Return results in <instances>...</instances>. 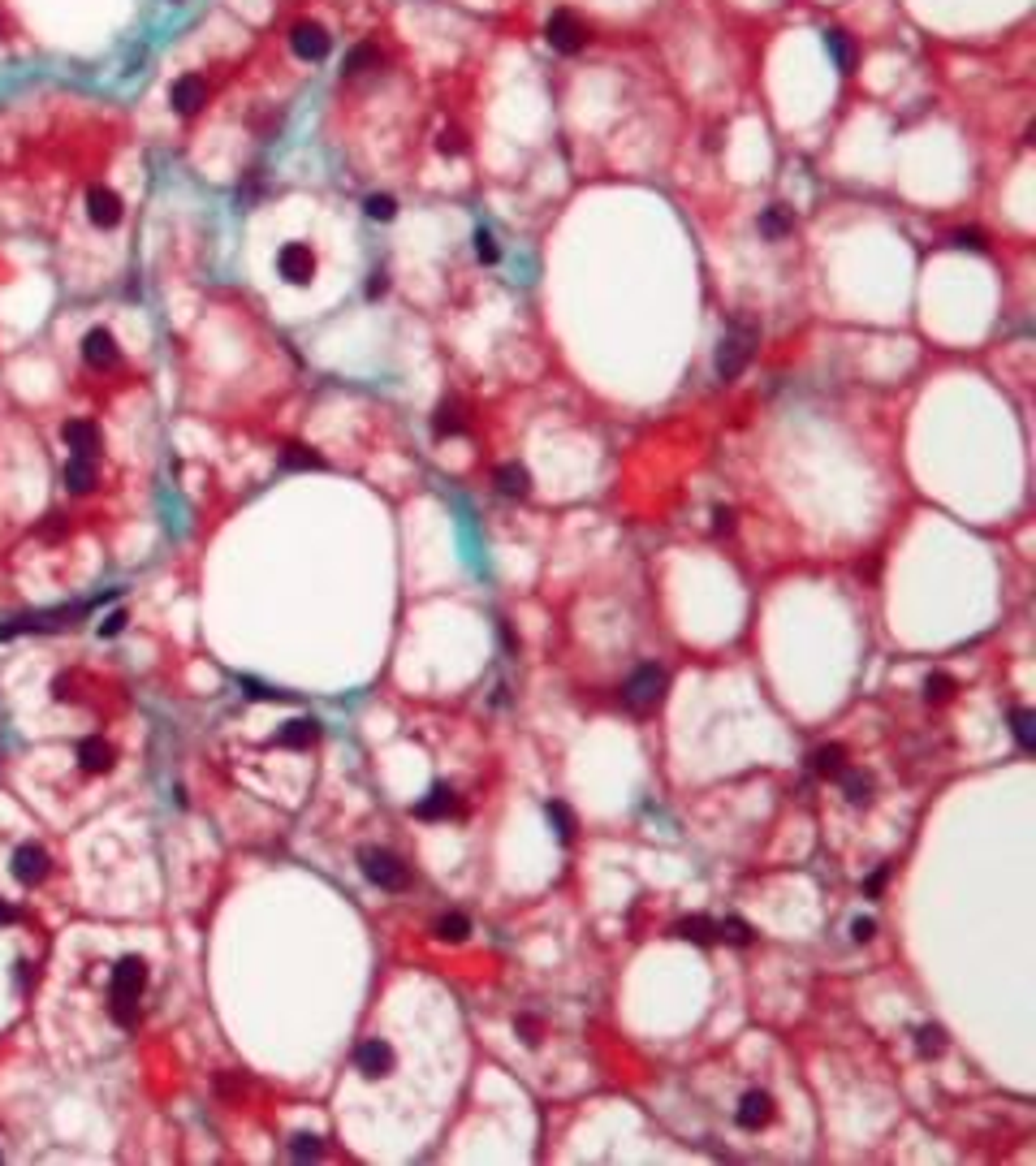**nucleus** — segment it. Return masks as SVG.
Wrapping results in <instances>:
<instances>
[{"label": "nucleus", "mask_w": 1036, "mask_h": 1166, "mask_svg": "<svg viewBox=\"0 0 1036 1166\" xmlns=\"http://www.w3.org/2000/svg\"><path fill=\"white\" fill-rule=\"evenodd\" d=\"M950 242H955L958 251H985V234H980V229H958Z\"/></svg>", "instance_id": "obj_37"}, {"label": "nucleus", "mask_w": 1036, "mask_h": 1166, "mask_svg": "<svg viewBox=\"0 0 1036 1166\" xmlns=\"http://www.w3.org/2000/svg\"><path fill=\"white\" fill-rule=\"evenodd\" d=\"M916 1049L924 1054V1059L941 1054V1049H946V1028L941 1024H919L916 1028Z\"/></svg>", "instance_id": "obj_27"}, {"label": "nucleus", "mask_w": 1036, "mask_h": 1166, "mask_svg": "<svg viewBox=\"0 0 1036 1166\" xmlns=\"http://www.w3.org/2000/svg\"><path fill=\"white\" fill-rule=\"evenodd\" d=\"M169 104H173L182 117H191V113H199L203 104H208V82L199 79V74H186V79H177L173 82V91H169Z\"/></svg>", "instance_id": "obj_12"}, {"label": "nucleus", "mask_w": 1036, "mask_h": 1166, "mask_svg": "<svg viewBox=\"0 0 1036 1166\" xmlns=\"http://www.w3.org/2000/svg\"><path fill=\"white\" fill-rule=\"evenodd\" d=\"M950 692H955V678H950V674H929V678H924V700H950Z\"/></svg>", "instance_id": "obj_34"}, {"label": "nucleus", "mask_w": 1036, "mask_h": 1166, "mask_svg": "<svg viewBox=\"0 0 1036 1166\" xmlns=\"http://www.w3.org/2000/svg\"><path fill=\"white\" fill-rule=\"evenodd\" d=\"M285 467H294V471H298V467H324V458L312 454L307 445H290V450H285Z\"/></svg>", "instance_id": "obj_36"}, {"label": "nucleus", "mask_w": 1036, "mask_h": 1166, "mask_svg": "<svg viewBox=\"0 0 1036 1166\" xmlns=\"http://www.w3.org/2000/svg\"><path fill=\"white\" fill-rule=\"evenodd\" d=\"M492 480H497V489L506 497H527V489H531V471L523 462H501Z\"/></svg>", "instance_id": "obj_15"}, {"label": "nucleus", "mask_w": 1036, "mask_h": 1166, "mask_svg": "<svg viewBox=\"0 0 1036 1166\" xmlns=\"http://www.w3.org/2000/svg\"><path fill=\"white\" fill-rule=\"evenodd\" d=\"M290 48H294V57H303V61H324L329 57V48H332V40H329V31L320 26V22H298L290 31Z\"/></svg>", "instance_id": "obj_7"}, {"label": "nucleus", "mask_w": 1036, "mask_h": 1166, "mask_svg": "<svg viewBox=\"0 0 1036 1166\" xmlns=\"http://www.w3.org/2000/svg\"><path fill=\"white\" fill-rule=\"evenodd\" d=\"M79 765L87 773L113 770V748H108L104 739H82V743H79Z\"/></svg>", "instance_id": "obj_16"}, {"label": "nucleus", "mask_w": 1036, "mask_h": 1166, "mask_svg": "<svg viewBox=\"0 0 1036 1166\" xmlns=\"http://www.w3.org/2000/svg\"><path fill=\"white\" fill-rule=\"evenodd\" d=\"M363 212H368V220H380V225H385V220L397 217V199L393 195H368L363 199Z\"/></svg>", "instance_id": "obj_29"}, {"label": "nucleus", "mask_w": 1036, "mask_h": 1166, "mask_svg": "<svg viewBox=\"0 0 1036 1166\" xmlns=\"http://www.w3.org/2000/svg\"><path fill=\"white\" fill-rule=\"evenodd\" d=\"M838 778H842V795H846L851 804H868V799H873V778L863 770H846V765H842Z\"/></svg>", "instance_id": "obj_21"}, {"label": "nucleus", "mask_w": 1036, "mask_h": 1166, "mask_svg": "<svg viewBox=\"0 0 1036 1166\" xmlns=\"http://www.w3.org/2000/svg\"><path fill=\"white\" fill-rule=\"evenodd\" d=\"M873 933H877V920H873V916H860V920H851V937H855V942H868Z\"/></svg>", "instance_id": "obj_39"}, {"label": "nucleus", "mask_w": 1036, "mask_h": 1166, "mask_svg": "<svg viewBox=\"0 0 1036 1166\" xmlns=\"http://www.w3.org/2000/svg\"><path fill=\"white\" fill-rule=\"evenodd\" d=\"M121 195L117 191H108V186H91L87 191V217H91V225H99V229H113V225H121Z\"/></svg>", "instance_id": "obj_8"}, {"label": "nucleus", "mask_w": 1036, "mask_h": 1166, "mask_svg": "<svg viewBox=\"0 0 1036 1166\" xmlns=\"http://www.w3.org/2000/svg\"><path fill=\"white\" fill-rule=\"evenodd\" d=\"M82 359L91 363V368H117V359H121V350H117V337L108 333V329H91V333L82 337Z\"/></svg>", "instance_id": "obj_11"}, {"label": "nucleus", "mask_w": 1036, "mask_h": 1166, "mask_svg": "<svg viewBox=\"0 0 1036 1166\" xmlns=\"http://www.w3.org/2000/svg\"><path fill=\"white\" fill-rule=\"evenodd\" d=\"M415 812H419L424 821H436V816H450V812H453V791H450V787H432L428 799H424V804H419Z\"/></svg>", "instance_id": "obj_23"}, {"label": "nucleus", "mask_w": 1036, "mask_h": 1166, "mask_svg": "<svg viewBox=\"0 0 1036 1166\" xmlns=\"http://www.w3.org/2000/svg\"><path fill=\"white\" fill-rule=\"evenodd\" d=\"M14 920H18V911H14L9 903H5V899H0V925H14Z\"/></svg>", "instance_id": "obj_46"}, {"label": "nucleus", "mask_w": 1036, "mask_h": 1166, "mask_svg": "<svg viewBox=\"0 0 1036 1166\" xmlns=\"http://www.w3.org/2000/svg\"><path fill=\"white\" fill-rule=\"evenodd\" d=\"M730 527H734V510H730V506H717V510H713V532H730Z\"/></svg>", "instance_id": "obj_42"}, {"label": "nucleus", "mask_w": 1036, "mask_h": 1166, "mask_svg": "<svg viewBox=\"0 0 1036 1166\" xmlns=\"http://www.w3.org/2000/svg\"><path fill=\"white\" fill-rule=\"evenodd\" d=\"M717 942H734V947H747L751 942V929L743 920H717Z\"/></svg>", "instance_id": "obj_32"}, {"label": "nucleus", "mask_w": 1036, "mask_h": 1166, "mask_svg": "<svg viewBox=\"0 0 1036 1166\" xmlns=\"http://www.w3.org/2000/svg\"><path fill=\"white\" fill-rule=\"evenodd\" d=\"M376 61H380V52H376L372 43H359V48H354V52H350V57H346V65H341V70H346V74H350V79H354V74H363V70H372Z\"/></svg>", "instance_id": "obj_30"}, {"label": "nucleus", "mask_w": 1036, "mask_h": 1166, "mask_svg": "<svg viewBox=\"0 0 1036 1166\" xmlns=\"http://www.w3.org/2000/svg\"><path fill=\"white\" fill-rule=\"evenodd\" d=\"M354 1068L363 1071L368 1080H380V1076H389V1071H393V1046H389V1041H380V1037L363 1041V1046L354 1049Z\"/></svg>", "instance_id": "obj_9"}, {"label": "nucleus", "mask_w": 1036, "mask_h": 1166, "mask_svg": "<svg viewBox=\"0 0 1036 1166\" xmlns=\"http://www.w3.org/2000/svg\"><path fill=\"white\" fill-rule=\"evenodd\" d=\"M432 933H436L441 942H467L471 920L462 916V911H445V916H436V925H432Z\"/></svg>", "instance_id": "obj_22"}, {"label": "nucleus", "mask_w": 1036, "mask_h": 1166, "mask_svg": "<svg viewBox=\"0 0 1036 1166\" xmlns=\"http://www.w3.org/2000/svg\"><path fill=\"white\" fill-rule=\"evenodd\" d=\"M514 1032H518L527 1046H536V1041H540V1024H536L531 1015H518V1020H514Z\"/></svg>", "instance_id": "obj_38"}, {"label": "nucleus", "mask_w": 1036, "mask_h": 1166, "mask_svg": "<svg viewBox=\"0 0 1036 1166\" xmlns=\"http://www.w3.org/2000/svg\"><path fill=\"white\" fill-rule=\"evenodd\" d=\"M432 433L436 436H458L462 433V415H458V406H441L436 419H432Z\"/></svg>", "instance_id": "obj_31"}, {"label": "nucleus", "mask_w": 1036, "mask_h": 1166, "mask_svg": "<svg viewBox=\"0 0 1036 1166\" xmlns=\"http://www.w3.org/2000/svg\"><path fill=\"white\" fill-rule=\"evenodd\" d=\"M48 851L40 847V843H22L18 851H14V877L18 881H26V886H35V881H43L48 877Z\"/></svg>", "instance_id": "obj_10"}, {"label": "nucleus", "mask_w": 1036, "mask_h": 1166, "mask_svg": "<svg viewBox=\"0 0 1036 1166\" xmlns=\"http://www.w3.org/2000/svg\"><path fill=\"white\" fill-rule=\"evenodd\" d=\"M678 937L683 942H717V920H705V916H691V920H683L678 925Z\"/></svg>", "instance_id": "obj_25"}, {"label": "nucleus", "mask_w": 1036, "mask_h": 1166, "mask_svg": "<svg viewBox=\"0 0 1036 1166\" xmlns=\"http://www.w3.org/2000/svg\"><path fill=\"white\" fill-rule=\"evenodd\" d=\"M475 256H480V264H497L501 259V247H497V238L489 229H475Z\"/></svg>", "instance_id": "obj_35"}, {"label": "nucleus", "mask_w": 1036, "mask_h": 1166, "mask_svg": "<svg viewBox=\"0 0 1036 1166\" xmlns=\"http://www.w3.org/2000/svg\"><path fill=\"white\" fill-rule=\"evenodd\" d=\"M315 734H320V722L315 717H298V722H290L285 731L276 734V743L281 748H307V743H315Z\"/></svg>", "instance_id": "obj_19"}, {"label": "nucleus", "mask_w": 1036, "mask_h": 1166, "mask_svg": "<svg viewBox=\"0 0 1036 1166\" xmlns=\"http://www.w3.org/2000/svg\"><path fill=\"white\" fill-rule=\"evenodd\" d=\"M548 826H553V830L562 834V838H566V843H570V838H574V816H570V808H566V804H548Z\"/></svg>", "instance_id": "obj_33"}, {"label": "nucleus", "mask_w": 1036, "mask_h": 1166, "mask_svg": "<svg viewBox=\"0 0 1036 1166\" xmlns=\"http://www.w3.org/2000/svg\"><path fill=\"white\" fill-rule=\"evenodd\" d=\"M276 273L290 281V285H307L315 277V251L303 247V242H285L281 256H276Z\"/></svg>", "instance_id": "obj_6"}, {"label": "nucleus", "mask_w": 1036, "mask_h": 1166, "mask_svg": "<svg viewBox=\"0 0 1036 1166\" xmlns=\"http://www.w3.org/2000/svg\"><path fill=\"white\" fill-rule=\"evenodd\" d=\"M545 40H548L553 52H566L570 57V52H579V48L587 43V26L574 18L570 9H557V14L548 18V26H545Z\"/></svg>", "instance_id": "obj_5"}, {"label": "nucleus", "mask_w": 1036, "mask_h": 1166, "mask_svg": "<svg viewBox=\"0 0 1036 1166\" xmlns=\"http://www.w3.org/2000/svg\"><path fill=\"white\" fill-rule=\"evenodd\" d=\"M61 436H65V445H70L74 454H82V458H91L99 450L96 424H87V419H70V424L61 428Z\"/></svg>", "instance_id": "obj_14"}, {"label": "nucleus", "mask_w": 1036, "mask_h": 1166, "mask_svg": "<svg viewBox=\"0 0 1036 1166\" xmlns=\"http://www.w3.org/2000/svg\"><path fill=\"white\" fill-rule=\"evenodd\" d=\"M324 1153V1145H320V1136H312V1132H303V1136H294L290 1141V1158L294 1162H315Z\"/></svg>", "instance_id": "obj_28"}, {"label": "nucleus", "mask_w": 1036, "mask_h": 1166, "mask_svg": "<svg viewBox=\"0 0 1036 1166\" xmlns=\"http://www.w3.org/2000/svg\"><path fill=\"white\" fill-rule=\"evenodd\" d=\"M147 985V964L138 955H126L117 968H113V1020L117 1024H135L138 1020V993Z\"/></svg>", "instance_id": "obj_1"}, {"label": "nucleus", "mask_w": 1036, "mask_h": 1166, "mask_svg": "<svg viewBox=\"0 0 1036 1166\" xmlns=\"http://www.w3.org/2000/svg\"><path fill=\"white\" fill-rule=\"evenodd\" d=\"M1011 731H1015L1019 748L1032 751L1036 748V713L1032 709H1015V713H1011Z\"/></svg>", "instance_id": "obj_26"}, {"label": "nucleus", "mask_w": 1036, "mask_h": 1166, "mask_svg": "<svg viewBox=\"0 0 1036 1166\" xmlns=\"http://www.w3.org/2000/svg\"><path fill=\"white\" fill-rule=\"evenodd\" d=\"M769 1119H773V1097H769V1093H761V1088L743 1093V1102H739V1127L756 1132V1127H764Z\"/></svg>", "instance_id": "obj_13"}, {"label": "nucleus", "mask_w": 1036, "mask_h": 1166, "mask_svg": "<svg viewBox=\"0 0 1036 1166\" xmlns=\"http://www.w3.org/2000/svg\"><path fill=\"white\" fill-rule=\"evenodd\" d=\"M665 670L661 666H639V670L626 678V687H622V700L630 704L635 713H648V709H657L665 700Z\"/></svg>", "instance_id": "obj_4"}, {"label": "nucleus", "mask_w": 1036, "mask_h": 1166, "mask_svg": "<svg viewBox=\"0 0 1036 1166\" xmlns=\"http://www.w3.org/2000/svg\"><path fill=\"white\" fill-rule=\"evenodd\" d=\"M825 48H829V57H834V65H838L842 74H851V70H855V43H851L846 31L829 26V31H825Z\"/></svg>", "instance_id": "obj_17"}, {"label": "nucleus", "mask_w": 1036, "mask_h": 1166, "mask_svg": "<svg viewBox=\"0 0 1036 1166\" xmlns=\"http://www.w3.org/2000/svg\"><path fill=\"white\" fill-rule=\"evenodd\" d=\"M65 484H70V493H87V489H96V462L91 458L74 454L65 462Z\"/></svg>", "instance_id": "obj_18"}, {"label": "nucleus", "mask_w": 1036, "mask_h": 1166, "mask_svg": "<svg viewBox=\"0 0 1036 1166\" xmlns=\"http://www.w3.org/2000/svg\"><path fill=\"white\" fill-rule=\"evenodd\" d=\"M751 350H756V329H747V324H734V329H725V333H722V346H717V359H713L717 376H722V380H734V376H739L747 363H751Z\"/></svg>", "instance_id": "obj_2"}, {"label": "nucleus", "mask_w": 1036, "mask_h": 1166, "mask_svg": "<svg viewBox=\"0 0 1036 1166\" xmlns=\"http://www.w3.org/2000/svg\"><path fill=\"white\" fill-rule=\"evenodd\" d=\"M842 748L838 743H825V748H817L812 756H807V765H812V773H821V778H829V773H842Z\"/></svg>", "instance_id": "obj_24"}, {"label": "nucleus", "mask_w": 1036, "mask_h": 1166, "mask_svg": "<svg viewBox=\"0 0 1036 1166\" xmlns=\"http://www.w3.org/2000/svg\"><path fill=\"white\" fill-rule=\"evenodd\" d=\"M121 627H126V610H113L104 622H99V635H117Z\"/></svg>", "instance_id": "obj_43"}, {"label": "nucleus", "mask_w": 1036, "mask_h": 1166, "mask_svg": "<svg viewBox=\"0 0 1036 1166\" xmlns=\"http://www.w3.org/2000/svg\"><path fill=\"white\" fill-rule=\"evenodd\" d=\"M881 886H885V869L868 877V886H863V894H881Z\"/></svg>", "instance_id": "obj_45"}, {"label": "nucleus", "mask_w": 1036, "mask_h": 1166, "mask_svg": "<svg viewBox=\"0 0 1036 1166\" xmlns=\"http://www.w3.org/2000/svg\"><path fill=\"white\" fill-rule=\"evenodd\" d=\"M359 869H363V877H368L372 886H380V890H406L411 886L406 864L385 847H363L359 851Z\"/></svg>", "instance_id": "obj_3"}, {"label": "nucleus", "mask_w": 1036, "mask_h": 1166, "mask_svg": "<svg viewBox=\"0 0 1036 1166\" xmlns=\"http://www.w3.org/2000/svg\"><path fill=\"white\" fill-rule=\"evenodd\" d=\"M790 229H795V217H790V208H764V212H761V234L769 238V242H782Z\"/></svg>", "instance_id": "obj_20"}, {"label": "nucleus", "mask_w": 1036, "mask_h": 1166, "mask_svg": "<svg viewBox=\"0 0 1036 1166\" xmlns=\"http://www.w3.org/2000/svg\"><path fill=\"white\" fill-rule=\"evenodd\" d=\"M385 290H389V277H385V273H372V277H368V298H385Z\"/></svg>", "instance_id": "obj_44"}, {"label": "nucleus", "mask_w": 1036, "mask_h": 1166, "mask_svg": "<svg viewBox=\"0 0 1036 1166\" xmlns=\"http://www.w3.org/2000/svg\"><path fill=\"white\" fill-rule=\"evenodd\" d=\"M436 147H441V152H445V156H458V152H462V135H458V130H445V135H441V143H436Z\"/></svg>", "instance_id": "obj_41"}, {"label": "nucleus", "mask_w": 1036, "mask_h": 1166, "mask_svg": "<svg viewBox=\"0 0 1036 1166\" xmlns=\"http://www.w3.org/2000/svg\"><path fill=\"white\" fill-rule=\"evenodd\" d=\"M242 687H247V695H251V700H285V695L273 692V687H259L255 678H242Z\"/></svg>", "instance_id": "obj_40"}]
</instances>
